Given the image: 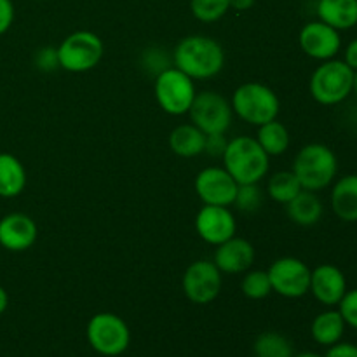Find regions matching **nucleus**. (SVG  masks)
Wrapping results in <instances>:
<instances>
[{
    "label": "nucleus",
    "mask_w": 357,
    "mask_h": 357,
    "mask_svg": "<svg viewBox=\"0 0 357 357\" xmlns=\"http://www.w3.org/2000/svg\"><path fill=\"white\" fill-rule=\"evenodd\" d=\"M225 54L215 38L204 35L185 37L174 49V65L190 79H209L222 72Z\"/></svg>",
    "instance_id": "nucleus-1"
},
{
    "label": "nucleus",
    "mask_w": 357,
    "mask_h": 357,
    "mask_svg": "<svg viewBox=\"0 0 357 357\" xmlns=\"http://www.w3.org/2000/svg\"><path fill=\"white\" fill-rule=\"evenodd\" d=\"M225 169L239 185L258 183L268 171V155L250 136H237L223 152Z\"/></svg>",
    "instance_id": "nucleus-2"
},
{
    "label": "nucleus",
    "mask_w": 357,
    "mask_h": 357,
    "mask_svg": "<svg viewBox=\"0 0 357 357\" xmlns=\"http://www.w3.org/2000/svg\"><path fill=\"white\" fill-rule=\"evenodd\" d=\"M338 160L333 150L323 143H310L303 146L295 157L293 173L298 178L303 190L317 192L326 188L335 180Z\"/></svg>",
    "instance_id": "nucleus-3"
},
{
    "label": "nucleus",
    "mask_w": 357,
    "mask_h": 357,
    "mask_svg": "<svg viewBox=\"0 0 357 357\" xmlns=\"http://www.w3.org/2000/svg\"><path fill=\"white\" fill-rule=\"evenodd\" d=\"M354 70L340 59H328L314 70L310 77V94L317 103L333 107L352 94Z\"/></svg>",
    "instance_id": "nucleus-4"
},
{
    "label": "nucleus",
    "mask_w": 357,
    "mask_h": 357,
    "mask_svg": "<svg viewBox=\"0 0 357 357\" xmlns=\"http://www.w3.org/2000/svg\"><path fill=\"white\" fill-rule=\"evenodd\" d=\"M232 108L243 121L253 126H264L278 119L279 98L264 84L248 82L237 87L234 93Z\"/></svg>",
    "instance_id": "nucleus-5"
},
{
    "label": "nucleus",
    "mask_w": 357,
    "mask_h": 357,
    "mask_svg": "<svg viewBox=\"0 0 357 357\" xmlns=\"http://www.w3.org/2000/svg\"><path fill=\"white\" fill-rule=\"evenodd\" d=\"M87 342L98 354L115 357L128 351L131 333L122 317L101 312L91 317L87 324Z\"/></svg>",
    "instance_id": "nucleus-6"
},
{
    "label": "nucleus",
    "mask_w": 357,
    "mask_h": 357,
    "mask_svg": "<svg viewBox=\"0 0 357 357\" xmlns=\"http://www.w3.org/2000/svg\"><path fill=\"white\" fill-rule=\"evenodd\" d=\"M59 66L68 72H87L100 63L103 42L93 31H75L61 42L58 49Z\"/></svg>",
    "instance_id": "nucleus-7"
},
{
    "label": "nucleus",
    "mask_w": 357,
    "mask_h": 357,
    "mask_svg": "<svg viewBox=\"0 0 357 357\" xmlns=\"http://www.w3.org/2000/svg\"><path fill=\"white\" fill-rule=\"evenodd\" d=\"M188 114L192 124L204 135H225L232 122V105L220 93L204 91L195 94Z\"/></svg>",
    "instance_id": "nucleus-8"
},
{
    "label": "nucleus",
    "mask_w": 357,
    "mask_h": 357,
    "mask_svg": "<svg viewBox=\"0 0 357 357\" xmlns=\"http://www.w3.org/2000/svg\"><path fill=\"white\" fill-rule=\"evenodd\" d=\"M155 98L160 108L171 115L188 114L195 98L190 77L178 68H164L155 80Z\"/></svg>",
    "instance_id": "nucleus-9"
},
{
    "label": "nucleus",
    "mask_w": 357,
    "mask_h": 357,
    "mask_svg": "<svg viewBox=\"0 0 357 357\" xmlns=\"http://www.w3.org/2000/svg\"><path fill=\"white\" fill-rule=\"evenodd\" d=\"M310 268L302 260L284 257L275 260L268 268L272 291L286 298H300L307 295L310 288Z\"/></svg>",
    "instance_id": "nucleus-10"
},
{
    "label": "nucleus",
    "mask_w": 357,
    "mask_h": 357,
    "mask_svg": "<svg viewBox=\"0 0 357 357\" xmlns=\"http://www.w3.org/2000/svg\"><path fill=\"white\" fill-rule=\"evenodd\" d=\"M222 272L215 261L199 260L187 268L183 275V291L192 303L206 305L216 300L222 289Z\"/></svg>",
    "instance_id": "nucleus-11"
},
{
    "label": "nucleus",
    "mask_w": 357,
    "mask_h": 357,
    "mask_svg": "<svg viewBox=\"0 0 357 357\" xmlns=\"http://www.w3.org/2000/svg\"><path fill=\"white\" fill-rule=\"evenodd\" d=\"M239 183L220 167H206L195 178V192L208 206L234 204Z\"/></svg>",
    "instance_id": "nucleus-12"
},
{
    "label": "nucleus",
    "mask_w": 357,
    "mask_h": 357,
    "mask_svg": "<svg viewBox=\"0 0 357 357\" xmlns=\"http://www.w3.org/2000/svg\"><path fill=\"white\" fill-rule=\"evenodd\" d=\"M298 40L303 52L319 61L333 59L342 47L340 31L319 20L307 23L300 31Z\"/></svg>",
    "instance_id": "nucleus-13"
},
{
    "label": "nucleus",
    "mask_w": 357,
    "mask_h": 357,
    "mask_svg": "<svg viewBox=\"0 0 357 357\" xmlns=\"http://www.w3.org/2000/svg\"><path fill=\"white\" fill-rule=\"evenodd\" d=\"M195 229L202 241L209 244L225 243L236 236V220L227 206H208L206 204L195 218Z\"/></svg>",
    "instance_id": "nucleus-14"
},
{
    "label": "nucleus",
    "mask_w": 357,
    "mask_h": 357,
    "mask_svg": "<svg viewBox=\"0 0 357 357\" xmlns=\"http://www.w3.org/2000/svg\"><path fill=\"white\" fill-rule=\"evenodd\" d=\"M309 291L323 305L335 307L347 293V279L344 272L335 265H319L310 272Z\"/></svg>",
    "instance_id": "nucleus-15"
},
{
    "label": "nucleus",
    "mask_w": 357,
    "mask_h": 357,
    "mask_svg": "<svg viewBox=\"0 0 357 357\" xmlns=\"http://www.w3.org/2000/svg\"><path fill=\"white\" fill-rule=\"evenodd\" d=\"M38 230L33 220L23 213H10L0 220V246L7 251H24L37 241Z\"/></svg>",
    "instance_id": "nucleus-16"
},
{
    "label": "nucleus",
    "mask_w": 357,
    "mask_h": 357,
    "mask_svg": "<svg viewBox=\"0 0 357 357\" xmlns=\"http://www.w3.org/2000/svg\"><path fill=\"white\" fill-rule=\"evenodd\" d=\"M213 261L220 268V272L241 274V272H246L253 265L255 250L246 239L234 236L232 239L218 244V250L215 251V260Z\"/></svg>",
    "instance_id": "nucleus-17"
},
{
    "label": "nucleus",
    "mask_w": 357,
    "mask_h": 357,
    "mask_svg": "<svg viewBox=\"0 0 357 357\" xmlns=\"http://www.w3.org/2000/svg\"><path fill=\"white\" fill-rule=\"evenodd\" d=\"M317 16L335 30H351L357 26V0H319Z\"/></svg>",
    "instance_id": "nucleus-18"
},
{
    "label": "nucleus",
    "mask_w": 357,
    "mask_h": 357,
    "mask_svg": "<svg viewBox=\"0 0 357 357\" xmlns=\"http://www.w3.org/2000/svg\"><path fill=\"white\" fill-rule=\"evenodd\" d=\"M331 209L342 222H357V174H347L335 183Z\"/></svg>",
    "instance_id": "nucleus-19"
},
{
    "label": "nucleus",
    "mask_w": 357,
    "mask_h": 357,
    "mask_svg": "<svg viewBox=\"0 0 357 357\" xmlns=\"http://www.w3.org/2000/svg\"><path fill=\"white\" fill-rule=\"evenodd\" d=\"M26 185V171L20 159L10 153H0V197H17Z\"/></svg>",
    "instance_id": "nucleus-20"
},
{
    "label": "nucleus",
    "mask_w": 357,
    "mask_h": 357,
    "mask_svg": "<svg viewBox=\"0 0 357 357\" xmlns=\"http://www.w3.org/2000/svg\"><path fill=\"white\" fill-rule=\"evenodd\" d=\"M345 321L338 310H326L321 312L316 319L312 321L310 326V335L314 340L324 347H331V345L338 344L345 333Z\"/></svg>",
    "instance_id": "nucleus-21"
},
{
    "label": "nucleus",
    "mask_w": 357,
    "mask_h": 357,
    "mask_svg": "<svg viewBox=\"0 0 357 357\" xmlns=\"http://www.w3.org/2000/svg\"><path fill=\"white\" fill-rule=\"evenodd\" d=\"M288 216L296 225H316L323 216V202L314 192L302 190L295 199L288 202Z\"/></svg>",
    "instance_id": "nucleus-22"
},
{
    "label": "nucleus",
    "mask_w": 357,
    "mask_h": 357,
    "mask_svg": "<svg viewBox=\"0 0 357 357\" xmlns=\"http://www.w3.org/2000/svg\"><path fill=\"white\" fill-rule=\"evenodd\" d=\"M169 145L176 155L195 157L204 152L206 135L194 124L178 126L169 136Z\"/></svg>",
    "instance_id": "nucleus-23"
},
{
    "label": "nucleus",
    "mask_w": 357,
    "mask_h": 357,
    "mask_svg": "<svg viewBox=\"0 0 357 357\" xmlns=\"http://www.w3.org/2000/svg\"><path fill=\"white\" fill-rule=\"evenodd\" d=\"M257 142L260 143V146L267 152L268 157L282 155L289 146V131L281 122L271 121L260 126Z\"/></svg>",
    "instance_id": "nucleus-24"
},
{
    "label": "nucleus",
    "mask_w": 357,
    "mask_h": 357,
    "mask_svg": "<svg viewBox=\"0 0 357 357\" xmlns=\"http://www.w3.org/2000/svg\"><path fill=\"white\" fill-rule=\"evenodd\" d=\"M267 190L268 195H271L274 201L288 204V202L291 201V199H295L303 188L293 171H279V173H275L274 176L268 180Z\"/></svg>",
    "instance_id": "nucleus-25"
},
{
    "label": "nucleus",
    "mask_w": 357,
    "mask_h": 357,
    "mask_svg": "<svg viewBox=\"0 0 357 357\" xmlns=\"http://www.w3.org/2000/svg\"><path fill=\"white\" fill-rule=\"evenodd\" d=\"M257 357H293V347L288 338L275 331L261 333L253 345Z\"/></svg>",
    "instance_id": "nucleus-26"
},
{
    "label": "nucleus",
    "mask_w": 357,
    "mask_h": 357,
    "mask_svg": "<svg viewBox=\"0 0 357 357\" xmlns=\"http://www.w3.org/2000/svg\"><path fill=\"white\" fill-rule=\"evenodd\" d=\"M190 9L199 21L213 23L225 16L230 9V0H190Z\"/></svg>",
    "instance_id": "nucleus-27"
},
{
    "label": "nucleus",
    "mask_w": 357,
    "mask_h": 357,
    "mask_svg": "<svg viewBox=\"0 0 357 357\" xmlns=\"http://www.w3.org/2000/svg\"><path fill=\"white\" fill-rule=\"evenodd\" d=\"M272 291L271 279L264 271H253L243 279V293L251 300H261Z\"/></svg>",
    "instance_id": "nucleus-28"
},
{
    "label": "nucleus",
    "mask_w": 357,
    "mask_h": 357,
    "mask_svg": "<svg viewBox=\"0 0 357 357\" xmlns=\"http://www.w3.org/2000/svg\"><path fill=\"white\" fill-rule=\"evenodd\" d=\"M234 204H236L241 211H246V213L257 211L261 204V188L258 187V183L239 185Z\"/></svg>",
    "instance_id": "nucleus-29"
},
{
    "label": "nucleus",
    "mask_w": 357,
    "mask_h": 357,
    "mask_svg": "<svg viewBox=\"0 0 357 357\" xmlns=\"http://www.w3.org/2000/svg\"><path fill=\"white\" fill-rule=\"evenodd\" d=\"M338 312L344 317L345 324L357 330V288L351 289L344 295V298L338 303Z\"/></svg>",
    "instance_id": "nucleus-30"
},
{
    "label": "nucleus",
    "mask_w": 357,
    "mask_h": 357,
    "mask_svg": "<svg viewBox=\"0 0 357 357\" xmlns=\"http://www.w3.org/2000/svg\"><path fill=\"white\" fill-rule=\"evenodd\" d=\"M227 145H229V142H227L223 135H206L204 152L209 153L211 157H222Z\"/></svg>",
    "instance_id": "nucleus-31"
},
{
    "label": "nucleus",
    "mask_w": 357,
    "mask_h": 357,
    "mask_svg": "<svg viewBox=\"0 0 357 357\" xmlns=\"http://www.w3.org/2000/svg\"><path fill=\"white\" fill-rule=\"evenodd\" d=\"M37 65H38V68H42V70H54L56 66H59L58 51L52 47L40 49L37 54Z\"/></svg>",
    "instance_id": "nucleus-32"
},
{
    "label": "nucleus",
    "mask_w": 357,
    "mask_h": 357,
    "mask_svg": "<svg viewBox=\"0 0 357 357\" xmlns=\"http://www.w3.org/2000/svg\"><path fill=\"white\" fill-rule=\"evenodd\" d=\"M14 21L13 0H0V35L6 33Z\"/></svg>",
    "instance_id": "nucleus-33"
},
{
    "label": "nucleus",
    "mask_w": 357,
    "mask_h": 357,
    "mask_svg": "<svg viewBox=\"0 0 357 357\" xmlns=\"http://www.w3.org/2000/svg\"><path fill=\"white\" fill-rule=\"evenodd\" d=\"M324 357H357V345L338 342V344L331 345Z\"/></svg>",
    "instance_id": "nucleus-34"
},
{
    "label": "nucleus",
    "mask_w": 357,
    "mask_h": 357,
    "mask_svg": "<svg viewBox=\"0 0 357 357\" xmlns=\"http://www.w3.org/2000/svg\"><path fill=\"white\" fill-rule=\"evenodd\" d=\"M344 61L347 63L354 72H357V38H354V40L347 45V49H345Z\"/></svg>",
    "instance_id": "nucleus-35"
},
{
    "label": "nucleus",
    "mask_w": 357,
    "mask_h": 357,
    "mask_svg": "<svg viewBox=\"0 0 357 357\" xmlns=\"http://www.w3.org/2000/svg\"><path fill=\"white\" fill-rule=\"evenodd\" d=\"M253 3L255 0H230V7L236 10H248L253 7Z\"/></svg>",
    "instance_id": "nucleus-36"
},
{
    "label": "nucleus",
    "mask_w": 357,
    "mask_h": 357,
    "mask_svg": "<svg viewBox=\"0 0 357 357\" xmlns=\"http://www.w3.org/2000/svg\"><path fill=\"white\" fill-rule=\"evenodd\" d=\"M7 305H9V296H7V291L6 289L0 286V314L6 312Z\"/></svg>",
    "instance_id": "nucleus-37"
},
{
    "label": "nucleus",
    "mask_w": 357,
    "mask_h": 357,
    "mask_svg": "<svg viewBox=\"0 0 357 357\" xmlns=\"http://www.w3.org/2000/svg\"><path fill=\"white\" fill-rule=\"evenodd\" d=\"M293 357H321L319 354H314V352H302L298 356H293Z\"/></svg>",
    "instance_id": "nucleus-38"
},
{
    "label": "nucleus",
    "mask_w": 357,
    "mask_h": 357,
    "mask_svg": "<svg viewBox=\"0 0 357 357\" xmlns=\"http://www.w3.org/2000/svg\"><path fill=\"white\" fill-rule=\"evenodd\" d=\"M352 93H354L356 98H357V72H354V84H352Z\"/></svg>",
    "instance_id": "nucleus-39"
},
{
    "label": "nucleus",
    "mask_w": 357,
    "mask_h": 357,
    "mask_svg": "<svg viewBox=\"0 0 357 357\" xmlns=\"http://www.w3.org/2000/svg\"><path fill=\"white\" fill-rule=\"evenodd\" d=\"M40 2H42V0H40Z\"/></svg>",
    "instance_id": "nucleus-40"
}]
</instances>
